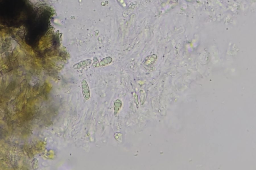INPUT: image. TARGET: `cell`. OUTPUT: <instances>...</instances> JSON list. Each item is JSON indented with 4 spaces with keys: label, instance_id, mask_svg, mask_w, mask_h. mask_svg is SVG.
<instances>
[{
    "label": "cell",
    "instance_id": "obj_1",
    "mask_svg": "<svg viewBox=\"0 0 256 170\" xmlns=\"http://www.w3.org/2000/svg\"><path fill=\"white\" fill-rule=\"evenodd\" d=\"M117 1L122 7L124 8L127 7V5L124 0H117Z\"/></svg>",
    "mask_w": 256,
    "mask_h": 170
}]
</instances>
